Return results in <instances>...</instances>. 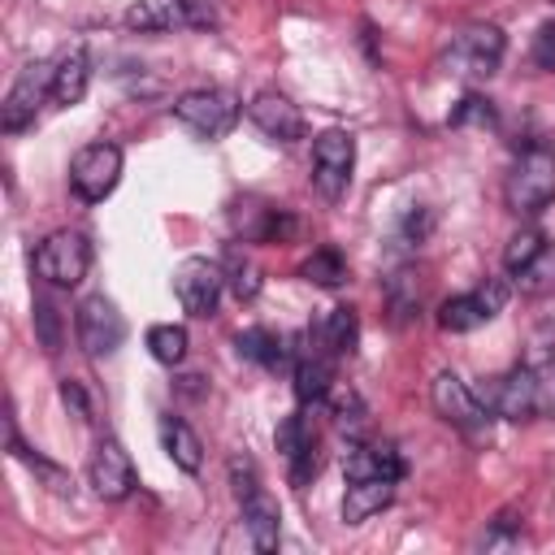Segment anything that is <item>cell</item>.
<instances>
[{
    "label": "cell",
    "mask_w": 555,
    "mask_h": 555,
    "mask_svg": "<svg viewBox=\"0 0 555 555\" xmlns=\"http://www.w3.org/2000/svg\"><path fill=\"white\" fill-rule=\"evenodd\" d=\"M395 486H399V481H390V477H356V481H347L343 520H347V525H364L369 516H377L382 507H390Z\"/></svg>",
    "instance_id": "cell-22"
},
{
    "label": "cell",
    "mask_w": 555,
    "mask_h": 555,
    "mask_svg": "<svg viewBox=\"0 0 555 555\" xmlns=\"http://www.w3.org/2000/svg\"><path fill=\"white\" fill-rule=\"evenodd\" d=\"M503 195H507V208L520 212V217L542 212L555 199V147L551 143H529L516 156V165L503 182Z\"/></svg>",
    "instance_id": "cell-2"
},
{
    "label": "cell",
    "mask_w": 555,
    "mask_h": 555,
    "mask_svg": "<svg viewBox=\"0 0 555 555\" xmlns=\"http://www.w3.org/2000/svg\"><path fill=\"white\" fill-rule=\"evenodd\" d=\"M35 321H39V334H43V347L56 351L61 347V330H56V308L48 299H35Z\"/></svg>",
    "instance_id": "cell-31"
},
{
    "label": "cell",
    "mask_w": 555,
    "mask_h": 555,
    "mask_svg": "<svg viewBox=\"0 0 555 555\" xmlns=\"http://www.w3.org/2000/svg\"><path fill=\"white\" fill-rule=\"evenodd\" d=\"M234 347H238L243 360H251V364H260V369H282L286 356H291V351H286V338L273 334V330H264V325L243 330V334L234 338Z\"/></svg>",
    "instance_id": "cell-24"
},
{
    "label": "cell",
    "mask_w": 555,
    "mask_h": 555,
    "mask_svg": "<svg viewBox=\"0 0 555 555\" xmlns=\"http://www.w3.org/2000/svg\"><path fill=\"white\" fill-rule=\"evenodd\" d=\"M512 282H516L525 295H551V291H555V243L546 238V247H542L538 256H529V260L512 273Z\"/></svg>",
    "instance_id": "cell-25"
},
{
    "label": "cell",
    "mask_w": 555,
    "mask_h": 555,
    "mask_svg": "<svg viewBox=\"0 0 555 555\" xmlns=\"http://www.w3.org/2000/svg\"><path fill=\"white\" fill-rule=\"evenodd\" d=\"M503 52H507L503 30L494 22H473L442 52V69L455 74V78H473L477 82V78H490L503 65Z\"/></svg>",
    "instance_id": "cell-4"
},
{
    "label": "cell",
    "mask_w": 555,
    "mask_h": 555,
    "mask_svg": "<svg viewBox=\"0 0 555 555\" xmlns=\"http://www.w3.org/2000/svg\"><path fill=\"white\" fill-rule=\"evenodd\" d=\"M121 182V147L117 143H87L69 160V191L82 204H100Z\"/></svg>",
    "instance_id": "cell-7"
},
{
    "label": "cell",
    "mask_w": 555,
    "mask_h": 555,
    "mask_svg": "<svg viewBox=\"0 0 555 555\" xmlns=\"http://www.w3.org/2000/svg\"><path fill=\"white\" fill-rule=\"evenodd\" d=\"M48 82H52V69H48V65H26V69H22V78L9 87V95H4V104H0V130H4V134H17V130H26V126L35 121Z\"/></svg>",
    "instance_id": "cell-15"
},
{
    "label": "cell",
    "mask_w": 555,
    "mask_h": 555,
    "mask_svg": "<svg viewBox=\"0 0 555 555\" xmlns=\"http://www.w3.org/2000/svg\"><path fill=\"white\" fill-rule=\"evenodd\" d=\"M334 421L343 425V429H351V434H360V425H364V408H360V399L347 390L343 399H334Z\"/></svg>",
    "instance_id": "cell-32"
},
{
    "label": "cell",
    "mask_w": 555,
    "mask_h": 555,
    "mask_svg": "<svg viewBox=\"0 0 555 555\" xmlns=\"http://www.w3.org/2000/svg\"><path fill=\"white\" fill-rule=\"evenodd\" d=\"M173 295L191 317H212L221 295H225V269L217 260L191 256L173 269Z\"/></svg>",
    "instance_id": "cell-10"
},
{
    "label": "cell",
    "mask_w": 555,
    "mask_h": 555,
    "mask_svg": "<svg viewBox=\"0 0 555 555\" xmlns=\"http://www.w3.org/2000/svg\"><path fill=\"white\" fill-rule=\"evenodd\" d=\"M238 117H243L238 95L221 87H195L173 100V121L186 126L195 139H225L238 126Z\"/></svg>",
    "instance_id": "cell-3"
},
{
    "label": "cell",
    "mask_w": 555,
    "mask_h": 555,
    "mask_svg": "<svg viewBox=\"0 0 555 555\" xmlns=\"http://www.w3.org/2000/svg\"><path fill=\"white\" fill-rule=\"evenodd\" d=\"M30 264H35V273H39L43 282H52V286H61V291H74V286L87 278V269H91V243H87L82 230H52V234L35 247Z\"/></svg>",
    "instance_id": "cell-5"
},
{
    "label": "cell",
    "mask_w": 555,
    "mask_h": 555,
    "mask_svg": "<svg viewBox=\"0 0 555 555\" xmlns=\"http://www.w3.org/2000/svg\"><path fill=\"white\" fill-rule=\"evenodd\" d=\"M212 13L199 9V0H130L126 9V26L156 35V30H173V26H208Z\"/></svg>",
    "instance_id": "cell-14"
},
{
    "label": "cell",
    "mask_w": 555,
    "mask_h": 555,
    "mask_svg": "<svg viewBox=\"0 0 555 555\" xmlns=\"http://www.w3.org/2000/svg\"><path fill=\"white\" fill-rule=\"evenodd\" d=\"M529 56H533L538 69H551V74H555V22H542V26H538Z\"/></svg>",
    "instance_id": "cell-29"
},
{
    "label": "cell",
    "mask_w": 555,
    "mask_h": 555,
    "mask_svg": "<svg viewBox=\"0 0 555 555\" xmlns=\"http://www.w3.org/2000/svg\"><path fill=\"white\" fill-rule=\"evenodd\" d=\"M308 338H312L321 351H330L334 360H343V356H351L356 343H360V321H356L351 308H330V312L308 330Z\"/></svg>",
    "instance_id": "cell-23"
},
{
    "label": "cell",
    "mask_w": 555,
    "mask_h": 555,
    "mask_svg": "<svg viewBox=\"0 0 555 555\" xmlns=\"http://www.w3.org/2000/svg\"><path fill=\"white\" fill-rule=\"evenodd\" d=\"M299 273L308 278V282H317V286H343L347 282V260L334 251V247H317L304 264H299Z\"/></svg>",
    "instance_id": "cell-26"
},
{
    "label": "cell",
    "mask_w": 555,
    "mask_h": 555,
    "mask_svg": "<svg viewBox=\"0 0 555 555\" xmlns=\"http://www.w3.org/2000/svg\"><path fill=\"white\" fill-rule=\"evenodd\" d=\"M147 351L156 364H182L186 360V330L182 325H152L147 330Z\"/></svg>",
    "instance_id": "cell-27"
},
{
    "label": "cell",
    "mask_w": 555,
    "mask_h": 555,
    "mask_svg": "<svg viewBox=\"0 0 555 555\" xmlns=\"http://www.w3.org/2000/svg\"><path fill=\"white\" fill-rule=\"evenodd\" d=\"M451 121H455V126H464V121H481V126H490V121H494V108H490V100H481V95H464L460 108L451 113Z\"/></svg>",
    "instance_id": "cell-30"
},
{
    "label": "cell",
    "mask_w": 555,
    "mask_h": 555,
    "mask_svg": "<svg viewBox=\"0 0 555 555\" xmlns=\"http://www.w3.org/2000/svg\"><path fill=\"white\" fill-rule=\"evenodd\" d=\"M156 434H160V447H165V455L182 468V473H199L204 468V442H199V434L182 421V416H173V412H160V421H156Z\"/></svg>",
    "instance_id": "cell-21"
},
{
    "label": "cell",
    "mask_w": 555,
    "mask_h": 555,
    "mask_svg": "<svg viewBox=\"0 0 555 555\" xmlns=\"http://www.w3.org/2000/svg\"><path fill=\"white\" fill-rule=\"evenodd\" d=\"M429 399H434V412L442 416V421H451V425H460V429H486L490 425V403L460 377V373H438L434 377V386H429Z\"/></svg>",
    "instance_id": "cell-11"
},
{
    "label": "cell",
    "mask_w": 555,
    "mask_h": 555,
    "mask_svg": "<svg viewBox=\"0 0 555 555\" xmlns=\"http://www.w3.org/2000/svg\"><path fill=\"white\" fill-rule=\"evenodd\" d=\"M356 169V139L347 130H321L312 139V186L321 199H343Z\"/></svg>",
    "instance_id": "cell-6"
},
{
    "label": "cell",
    "mask_w": 555,
    "mask_h": 555,
    "mask_svg": "<svg viewBox=\"0 0 555 555\" xmlns=\"http://www.w3.org/2000/svg\"><path fill=\"white\" fill-rule=\"evenodd\" d=\"M490 412L503 421H533L542 416L538 408V373L533 369H512L494 382L490 390Z\"/></svg>",
    "instance_id": "cell-16"
},
{
    "label": "cell",
    "mask_w": 555,
    "mask_h": 555,
    "mask_svg": "<svg viewBox=\"0 0 555 555\" xmlns=\"http://www.w3.org/2000/svg\"><path fill=\"white\" fill-rule=\"evenodd\" d=\"M533 373H538V408L546 416H555V360L542 364V369H533Z\"/></svg>",
    "instance_id": "cell-33"
},
{
    "label": "cell",
    "mask_w": 555,
    "mask_h": 555,
    "mask_svg": "<svg viewBox=\"0 0 555 555\" xmlns=\"http://www.w3.org/2000/svg\"><path fill=\"white\" fill-rule=\"evenodd\" d=\"M278 451L286 455V464H291V477L304 486L312 473H317V434L308 429V421L295 412V416H286L282 425H278Z\"/></svg>",
    "instance_id": "cell-19"
},
{
    "label": "cell",
    "mask_w": 555,
    "mask_h": 555,
    "mask_svg": "<svg viewBox=\"0 0 555 555\" xmlns=\"http://www.w3.org/2000/svg\"><path fill=\"white\" fill-rule=\"evenodd\" d=\"M334 390V356L321 351L308 334H304V347L295 351V395L304 403H325Z\"/></svg>",
    "instance_id": "cell-17"
},
{
    "label": "cell",
    "mask_w": 555,
    "mask_h": 555,
    "mask_svg": "<svg viewBox=\"0 0 555 555\" xmlns=\"http://www.w3.org/2000/svg\"><path fill=\"white\" fill-rule=\"evenodd\" d=\"M247 117H251V126H256L264 139H273V143H295V139H304V113H299V104H291V95H282V91H273V87H264V91H256V95L247 100Z\"/></svg>",
    "instance_id": "cell-13"
},
{
    "label": "cell",
    "mask_w": 555,
    "mask_h": 555,
    "mask_svg": "<svg viewBox=\"0 0 555 555\" xmlns=\"http://www.w3.org/2000/svg\"><path fill=\"white\" fill-rule=\"evenodd\" d=\"M74 330H78V347L87 356H113L126 343V317L117 312V304L108 295H87L74 312Z\"/></svg>",
    "instance_id": "cell-8"
},
{
    "label": "cell",
    "mask_w": 555,
    "mask_h": 555,
    "mask_svg": "<svg viewBox=\"0 0 555 555\" xmlns=\"http://www.w3.org/2000/svg\"><path fill=\"white\" fill-rule=\"evenodd\" d=\"M503 304H507V282L490 278V282H481V286H473V291H464V295L442 299L438 325H442L447 334H468V330L494 321V317L503 312Z\"/></svg>",
    "instance_id": "cell-9"
},
{
    "label": "cell",
    "mask_w": 555,
    "mask_h": 555,
    "mask_svg": "<svg viewBox=\"0 0 555 555\" xmlns=\"http://www.w3.org/2000/svg\"><path fill=\"white\" fill-rule=\"evenodd\" d=\"M225 286H234V295L238 299H251L256 295V286H260V278H256V269L234 251L230 256V264H225Z\"/></svg>",
    "instance_id": "cell-28"
},
{
    "label": "cell",
    "mask_w": 555,
    "mask_h": 555,
    "mask_svg": "<svg viewBox=\"0 0 555 555\" xmlns=\"http://www.w3.org/2000/svg\"><path fill=\"white\" fill-rule=\"evenodd\" d=\"M87 481L100 499L117 503L134 490V464H130V451L117 442V438H100L91 460H87Z\"/></svg>",
    "instance_id": "cell-12"
},
{
    "label": "cell",
    "mask_w": 555,
    "mask_h": 555,
    "mask_svg": "<svg viewBox=\"0 0 555 555\" xmlns=\"http://www.w3.org/2000/svg\"><path fill=\"white\" fill-rule=\"evenodd\" d=\"M230 481H234V499L243 507V525H247V538L256 551H278L282 542V512H278V499L260 486L256 477V464L247 455H234L230 460Z\"/></svg>",
    "instance_id": "cell-1"
},
{
    "label": "cell",
    "mask_w": 555,
    "mask_h": 555,
    "mask_svg": "<svg viewBox=\"0 0 555 555\" xmlns=\"http://www.w3.org/2000/svg\"><path fill=\"white\" fill-rule=\"evenodd\" d=\"M87 87H91V56H87L82 48H69V52L52 65L48 100L61 104V108H69V104H78V100L87 95Z\"/></svg>",
    "instance_id": "cell-20"
},
{
    "label": "cell",
    "mask_w": 555,
    "mask_h": 555,
    "mask_svg": "<svg viewBox=\"0 0 555 555\" xmlns=\"http://www.w3.org/2000/svg\"><path fill=\"white\" fill-rule=\"evenodd\" d=\"M343 477L347 481H356V477H390V481H399L403 477V455L390 442H360V438H351V447L343 455Z\"/></svg>",
    "instance_id": "cell-18"
}]
</instances>
